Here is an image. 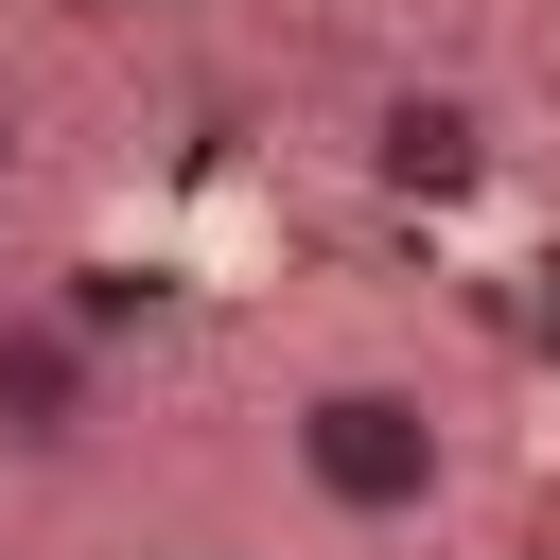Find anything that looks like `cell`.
I'll list each match as a JSON object with an SVG mask.
<instances>
[{"mask_svg":"<svg viewBox=\"0 0 560 560\" xmlns=\"http://www.w3.org/2000/svg\"><path fill=\"white\" fill-rule=\"evenodd\" d=\"M0 210H18V175H0Z\"/></svg>","mask_w":560,"mask_h":560,"instance_id":"277c9868","label":"cell"},{"mask_svg":"<svg viewBox=\"0 0 560 560\" xmlns=\"http://www.w3.org/2000/svg\"><path fill=\"white\" fill-rule=\"evenodd\" d=\"M350 158H368V192L455 210V192H490V158H508V140H490V105H472V88H368V140H350Z\"/></svg>","mask_w":560,"mask_h":560,"instance_id":"3957f363","label":"cell"},{"mask_svg":"<svg viewBox=\"0 0 560 560\" xmlns=\"http://www.w3.org/2000/svg\"><path fill=\"white\" fill-rule=\"evenodd\" d=\"M122 420V350L88 298H0V472H70Z\"/></svg>","mask_w":560,"mask_h":560,"instance_id":"7a4b0ae2","label":"cell"},{"mask_svg":"<svg viewBox=\"0 0 560 560\" xmlns=\"http://www.w3.org/2000/svg\"><path fill=\"white\" fill-rule=\"evenodd\" d=\"M280 455H298V490L332 508V525H438L455 508V402L420 385V368H315L298 402H280Z\"/></svg>","mask_w":560,"mask_h":560,"instance_id":"6da1fadb","label":"cell"}]
</instances>
